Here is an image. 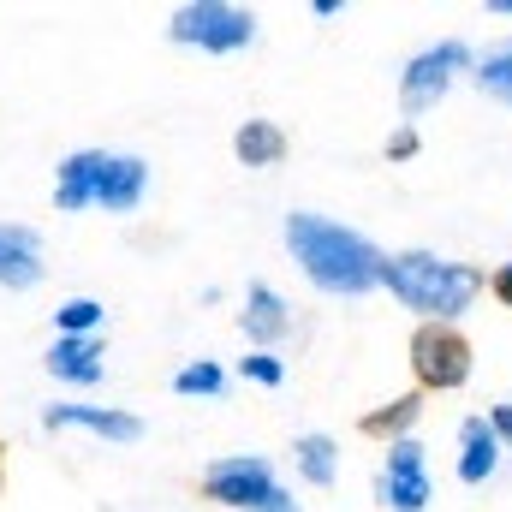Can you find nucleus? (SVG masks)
Wrapping results in <instances>:
<instances>
[{
  "label": "nucleus",
  "instance_id": "24",
  "mask_svg": "<svg viewBox=\"0 0 512 512\" xmlns=\"http://www.w3.org/2000/svg\"><path fill=\"white\" fill-rule=\"evenodd\" d=\"M489 12H501V18H512V0H483Z\"/></svg>",
  "mask_w": 512,
  "mask_h": 512
},
{
  "label": "nucleus",
  "instance_id": "17",
  "mask_svg": "<svg viewBox=\"0 0 512 512\" xmlns=\"http://www.w3.org/2000/svg\"><path fill=\"white\" fill-rule=\"evenodd\" d=\"M471 78H477L483 96H495V102H507L512 108V36L507 42H495L489 54H477V72H471Z\"/></svg>",
  "mask_w": 512,
  "mask_h": 512
},
{
  "label": "nucleus",
  "instance_id": "23",
  "mask_svg": "<svg viewBox=\"0 0 512 512\" xmlns=\"http://www.w3.org/2000/svg\"><path fill=\"white\" fill-rule=\"evenodd\" d=\"M489 292H495V298H501V304L512 310V262H501V268L489 274Z\"/></svg>",
  "mask_w": 512,
  "mask_h": 512
},
{
  "label": "nucleus",
  "instance_id": "10",
  "mask_svg": "<svg viewBox=\"0 0 512 512\" xmlns=\"http://www.w3.org/2000/svg\"><path fill=\"white\" fill-rule=\"evenodd\" d=\"M42 423L48 429H90L102 441H137L143 435V423L131 411H114V405H48Z\"/></svg>",
  "mask_w": 512,
  "mask_h": 512
},
{
  "label": "nucleus",
  "instance_id": "22",
  "mask_svg": "<svg viewBox=\"0 0 512 512\" xmlns=\"http://www.w3.org/2000/svg\"><path fill=\"white\" fill-rule=\"evenodd\" d=\"M489 429L501 435V447H512V399H501V405H489Z\"/></svg>",
  "mask_w": 512,
  "mask_h": 512
},
{
  "label": "nucleus",
  "instance_id": "13",
  "mask_svg": "<svg viewBox=\"0 0 512 512\" xmlns=\"http://www.w3.org/2000/svg\"><path fill=\"white\" fill-rule=\"evenodd\" d=\"M48 376H54V382H72V387H96L102 382V334H96V340H66V334H54V346H48Z\"/></svg>",
  "mask_w": 512,
  "mask_h": 512
},
{
  "label": "nucleus",
  "instance_id": "20",
  "mask_svg": "<svg viewBox=\"0 0 512 512\" xmlns=\"http://www.w3.org/2000/svg\"><path fill=\"white\" fill-rule=\"evenodd\" d=\"M239 376L256 387H280L286 382V364L274 358V352H251V358H239Z\"/></svg>",
  "mask_w": 512,
  "mask_h": 512
},
{
  "label": "nucleus",
  "instance_id": "19",
  "mask_svg": "<svg viewBox=\"0 0 512 512\" xmlns=\"http://www.w3.org/2000/svg\"><path fill=\"white\" fill-rule=\"evenodd\" d=\"M227 387V376H221V364H209V358H197V364H185L179 376H173V393H185V399H209V393H221Z\"/></svg>",
  "mask_w": 512,
  "mask_h": 512
},
{
  "label": "nucleus",
  "instance_id": "6",
  "mask_svg": "<svg viewBox=\"0 0 512 512\" xmlns=\"http://www.w3.org/2000/svg\"><path fill=\"white\" fill-rule=\"evenodd\" d=\"M471 340L453 322H417L411 328V376L417 393H459L471 382Z\"/></svg>",
  "mask_w": 512,
  "mask_h": 512
},
{
  "label": "nucleus",
  "instance_id": "14",
  "mask_svg": "<svg viewBox=\"0 0 512 512\" xmlns=\"http://www.w3.org/2000/svg\"><path fill=\"white\" fill-rule=\"evenodd\" d=\"M423 399H429V393H417V387H411V393L387 399V405H376V411H364V423H358V429H364L370 441H387V447H393V441H405V435L417 429V417H423Z\"/></svg>",
  "mask_w": 512,
  "mask_h": 512
},
{
  "label": "nucleus",
  "instance_id": "7",
  "mask_svg": "<svg viewBox=\"0 0 512 512\" xmlns=\"http://www.w3.org/2000/svg\"><path fill=\"white\" fill-rule=\"evenodd\" d=\"M203 495H209L215 507H233V512H268V507L286 501V489L274 483L268 459H256V453H227V459H215V465L203 471Z\"/></svg>",
  "mask_w": 512,
  "mask_h": 512
},
{
  "label": "nucleus",
  "instance_id": "25",
  "mask_svg": "<svg viewBox=\"0 0 512 512\" xmlns=\"http://www.w3.org/2000/svg\"><path fill=\"white\" fill-rule=\"evenodd\" d=\"M268 512H298V501H292V495H286V501H280V507H268Z\"/></svg>",
  "mask_w": 512,
  "mask_h": 512
},
{
  "label": "nucleus",
  "instance_id": "15",
  "mask_svg": "<svg viewBox=\"0 0 512 512\" xmlns=\"http://www.w3.org/2000/svg\"><path fill=\"white\" fill-rule=\"evenodd\" d=\"M292 465H298V477H304L310 489H334V477H340V441L310 429V435L292 441Z\"/></svg>",
  "mask_w": 512,
  "mask_h": 512
},
{
  "label": "nucleus",
  "instance_id": "12",
  "mask_svg": "<svg viewBox=\"0 0 512 512\" xmlns=\"http://www.w3.org/2000/svg\"><path fill=\"white\" fill-rule=\"evenodd\" d=\"M501 453H507V447H501V435L489 429V417H465V423H459V483H471V489L489 483V477L501 471Z\"/></svg>",
  "mask_w": 512,
  "mask_h": 512
},
{
  "label": "nucleus",
  "instance_id": "11",
  "mask_svg": "<svg viewBox=\"0 0 512 512\" xmlns=\"http://www.w3.org/2000/svg\"><path fill=\"white\" fill-rule=\"evenodd\" d=\"M239 328H245V340H256V352H268L274 340H286V334H292V304H286L274 286H262V280H256L251 292H245Z\"/></svg>",
  "mask_w": 512,
  "mask_h": 512
},
{
  "label": "nucleus",
  "instance_id": "26",
  "mask_svg": "<svg viewBox=\"0 0 512 512\" xmlns=\"http://www.w3.org/2000/svg\"><path fill=\"white\" fill-rule=\"evenodd\" d=\"M0 483H6V441H0Z\"/></svg>",
  "mask_w": 512,
  "mask_h": 512
},
{
  "label": "nucleus",
  "instance_id": "4",
  "mask_svg": "<svg viewBox=\"0 0 512 512\" xmlns=\"http://www.w3.org/2000/svg\"><path fill=\"white\" fill-rule=\"evenodd\" d=\"M167 36L179 48H203V54H239L256 42V12L233 0H185L167 18Z\"/></svg>",
  "mask_w": 512,
  "mask_h": 512
},
{
  "label": "nucleus",
  "instance_id": "18",
  "mask_svg": "<svg viewBox=\"0 0 512 512\" xmlns=\"http://www.w3.org/2000/svg\"><path fill=\"white\" fill-rule=\"evenodd\" d=\"M54 328H60L66 340H96V328H102V304H96V298H66V304L54 310Z\"/></svg>",
  "mask_w": 512,
  "mask_h": 512
},
{
  "label": "nucleus",
  "instance_id": "8",
  "mask_svg": "<svg viewBox=\"0 0 512 512\" xmlns=\"http://www.w3.org/2000/svg\"><path fill=\"white\" fill-rule=\"evenodd\" d=\"M376 501L387 512H423L435 501V483H429V465H423L417 435H405V441L387 447V465H382V477H376Z\"/></svg>",
  "mask_w": 512,
  "mask_h": 512
},
{
  "label": "nucleus",
  "instance_id": "16",
  "mask_svg": "<svg viewBox=\"0 0 512 512\" xmlns=\"http://www.w3.org/2000/svg\"><path fill=\"white\" fill-rule=\"evenodd\" d=\"M233 155L245 167H280L286 161V131L274 126V120H245V126L233 131Z\"/></svg>",
  "mask_w": 512,
  "mask_h": 512
},
{
  "label": "nucleus",
  "instance_id": "9",
  "mask_svg": "<svg viewBox=\"0 0 512 512\" xmlns=\"http://www.w3.org/2000/svg\"><path fill=\"white\" fill-rule=\"evenodd\" d=\"M42 239H36V227H24V221H0V286H12V292H24V286H36L42 280Z\"/></svg>",
  "mask_w": 512,
  "mask_h": 512
},
{
  "label": "nucleus",
  "instance_id": "5",
  "mask_svg": "<svg viewBox=\"0 0 512 512\" xmlns=\"http://www.w3.org/2000/svg\"><path fill=\"white\" fill-rule=\"evenodd\" d=\"M465 72H477V54H471L465 42H435V48L411 54L405 72H399V114H405V126H411L417 114H429Z\"/></svg>",
  "mask_w": 512,
  "mask_h": 512
},
{
  "label": "nucleus",
  "instance_id": "2",
  "mask_svg": "<svg viewBox=\"0 0 512 512\" xmlns=\"http://www.w3.org/2000/svg\"><path fill=\"white\" fill-rule=\"evenodd\" d=\"M382 286L417 310V322H453L483 298V268L477 262H453V256H435V251H399L382 262Z\"/></svg>",
  "mask_w": 512,
  "mask_h": 512
},
{
  "label": "nucleus",
  "instance_id": "1",
  "mask_svg": "<svg viewBox=\"0 0 512 512\" xmlns=\"http://www.w3.org/2000/svg\"><path fill=\"white\" fill-rule=\"evenodd\" d=\"M286 251L304 268V280L316 292H328V298H364V292L382 286L387 256L364 233H352V227H340L328 215H310V209L286 215Z\"/></svg>",
  "mask_w": 512,
  "mask_h": 512
},
{
  "label": "nucleus",
  "instance_id": "3",
  "mask_svg": "<svg viewBox=\"0 0 512 512\" xmlns=\"http://www.w3.org/2000/svg\"><path fill=\"white\" fill-rule=\"evenodd\" d=\"M149 191V167L120 149H72L54 173V209L78 215V209H108V215H131Z\"/></svg>",
  "mask_w": 512,
  "mask_h": 512
},
{
  "label": "nucleus",
  "instance_id": "21",
  "mask_svg": "<svg viewBox=\"0 0 512 512\" xmlns=\"http://www.w3.org/2000/svg\"><path fill=\"white\" fill-rule=\"evenodd\" d=\"M423 149V137H417V126H399L393 137H387V161H411Z\"/></svg>",
  "mask_w": 512,
  "mask_h": 512
}]
</instances>
